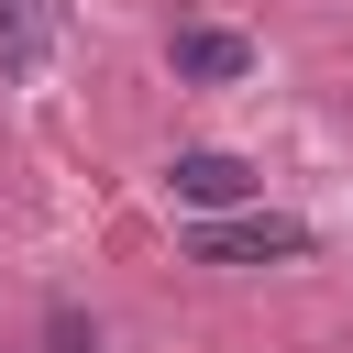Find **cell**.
Here are the masks:
<instances>
[{"instance_id":"277c9868","label":"cell","mask_w":353,"mask_h":353,"mask_svg":"<svg viewBox=\"0 0 353 353\" xmlns=\"http://www.w3.org/2000/svg\"><path fill=\"white\" fill-rule=\"evenodd\" d=\"M44 353H99V320L88 309H44Z\"/></svg>"},{"instance_id":"7a4b0ae2","label":"cell","mask_w":353,"mask_h":353,"mask_svg":"<svg viewBox=\"0 0 353 353\" xmlns=\"http://www.w3.org/2000/svg\"><path fill=\"white\" fill-rule=\"evenodd\" d=\"M165 188H176V210H243V199H254L243 154H210V143H188V154L165 165Z\"/></svg>"},{"instance_id":"6da1fadb","label":"cell","mask_w":353,"mask_h":353,"mask_svg":"<svg viewBox=\"0 0 353 353\" xmlns=\"http://www.w3.org/2000/svg\"><path fill=\"white\" fill-rule=\"evenodd\" d=\"M287 254H309V232L298 221H276V210H243V221H199V265H287Z\"/></svg>"},{"instance_id":"3957f363","label":"cell","mask_w":353,"mask_h":353,"mask_svg":"<svg viewBox=\"0 0 353 353\" xmlns=\"http://www.w3.org/2000/svg\"><path fill=\"white\" fill-rule=\"evenodd\" d=\"M254 55H243V33H221V22H188L176 33V77H243Z\"/></svg>"}]
</instances>
